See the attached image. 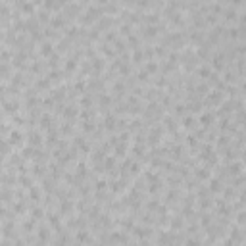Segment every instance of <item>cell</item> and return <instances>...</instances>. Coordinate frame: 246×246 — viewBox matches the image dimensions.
I'll use <instances>...</instances> for the list:
<instances>
[{"instance_id": "6da1fadb", "label": "cell", "mask_w": 246, "mask_h": 246, "mask_svg": "<svg viewBox=\"0 0 246 246\" xmlns=\"http://www.w3.org/2000/svg\"><path fill=\"white\" fill-rule=\"evenodd\" d=\"M219 181H212V190H219Z\"/></svg>"}, {"instance_id": "7a4b0ae2", "label": "cell", "mask_w": 246, "mask_h": 246, "mask_svg": "<svg viewBox=\"0 0 246 246\" xmlns=\"http://www.w3.org/2000/svg\"><path fill=\"white\" fill-rule=\"evenodd\" d=\"M42 52H44V54H50V52H52L50 44H44V48H42Z\"/></svg>"}, {"instance_id": "3957f363", "label": "cell", "mask_w": 246, "mask_h": 246, "mask_svg": "<svg viewBox=\"0 0 246 246\" xmlns=\"http://www.w3.org/2000/svg\"><path fill=\"white\" fill-rule=\"evenodd\" d=\"M200 73L204 75V77H206V75H210V69H208V67H202V69H200Z\"/></svg>"}]
</instances>
